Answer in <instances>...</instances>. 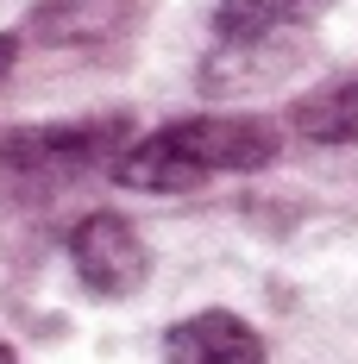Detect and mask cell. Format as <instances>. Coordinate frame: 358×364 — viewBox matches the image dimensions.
I'll return each instance as SVG.
<instances>
[{"mask_svg": "<svg viewBox=\"0 0 358 364\" xmlns=\"http://www.w3.org/2000/svg\"><path fill=\"white\" fill-rule=\"evenodd\" d=\"M277 157V126L270 119H246V113H201V119H177V126H157L120 151L113 176L126 188L144 195H182V188H201L214 176H246L264 170Z\"/></svg>", "mask_w": 358, "mask_h": 364, "instance_id": "obj_1", "label": "cell"}, {"mask_svg": "<svg viewBox=\"0 0 358 364\" xmlns=\"http://www.w3.org/2000/svg\"><path fill=\"white\" fill-rule=\"evenodd\" d=\"M126 119H88V126H38V132H0V170L19 182H63L95 164H120Z\"/></svg>", "mask_w": 358, "mask_h": 364, "instance_id": "obj_2", "label": "cell"}, {"mask_svg": "<svg viewBox=\"0 0 358 364\" xmlns=\"http://www.w3.org/2000/svg\"><path fill=\"white\" fill-rule=\"evenodd\" d=\"M70 264H75V277H82V289H88V295L120 301V295H132L144 283L151 252H144V239H139L132 220L88 214V220H75V232H70Z\"/></svg>", "mask_w": 358, "mask_h": 364, "instance_id": "obj_3", "label": "cell"}, {"mask_svg": "<svg viewBox=\"0 0 358 364\" xmlns=\"http://www.w3.org/2000/svg\"><path fill=\"white\" fill-rule=\"evenodd\" d=\"M164 364H264V339L239 314L208 308L164 333Z\"/></svg>", "mask_w": 358, "mask_h": 364, "instance_id": "obj_4", "label": "cell"}, {"mask_svg": "<svg viewBox=\"0 0 358 364\" xmlns=\"http://www.w3.org/2000/svg\"><path fill=\"white\" fill-rule=\"evenodd\" d=\"M333 0H220L214 26L220 38H289L315 26Z\"/></svg>", "mask_w": 358, "mask_h": 364, "instance_id": "obj_5", "label": "cell"}, {"mask_svg": "<svg viewBox=\"0 0 358 364\" xmlns=\"http://www.w3.org/2000/svg\"><path fill=\"white\" fill-rule=\"evenodd\" d=\"M295 132L308 145H358V75H339L295 101Z\"/></svg>", "mask_w": 358, "mask_h": 364, "instance_id": "obj_6", "label": "cell"}, {"mask_svg": "<svg viewBox=\"0 0 358 364\" xmlns=\"http://www.w3.org/2000/svg\"><path fill=\"white\" fill-rule=\"evenodd\" d=\"M13 57H19V38L0 32V82H6V70H13Z\"/></svg>", "mask_w": 358, "mask_h": 364, "instance_id": "obj_7", "label": "cell"}, {"mask_svg": "<svg viewBox=\"0 0 358 364\" xmlns=\"http://www.w3.org/2000/svg\"><path fill=\"white\" fill-rule=\"evenodd\" d=\"M0 364H19V358H13V346H6V339H0Z\"/></svg>", "mask_w": 358, "mask_h": 364, "instance_id": "obj_8", "label": "cell"}]
</instances>
